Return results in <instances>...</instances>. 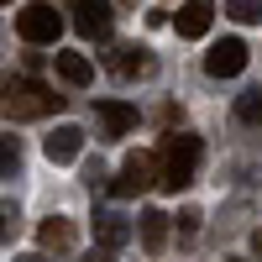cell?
Segmentation results:
<instances>
[{
  "instance_id": "cell-1",
  "label": "cell",
  "mask_w": 262,
  "mask_h": 262,
  "mask_svg": "<svg viewBox=\"0 0 262 262\" xmlns=\"http://www.w3.org/2000/svg\"><path fill=\"white\" fill-rule=\"evenodd\" d=\"M152 158H158V184L179 194V189L194 184V173H200V137H194V131H168Z\"/></svg>"
},
{
  "instance_id": "cell-2",
  "label": "cell",
  "mask_w": 262,
  "mask_h": 262,
  "mask_svg": "<svg viewBox=\"0 0 262 262\" xmlns=\"http://www.w3.org/2000/svg\"><path fill=\"white\" fill-rule=\"evenodd\" d=\"M0 111L11 121H37V116H53L63 111V95H53L42 79H6V90H0Z\"/></svg>"
},
{
  "instance_id": "cell-3",
  "label": "cell",
  "mask_w": 262,
  "mask_h": 262,
  "mask_svg": "<svg viewBox=\"0 0 262 262\" xmlns=\"http://www.w3.org/2000/svg\"><path fill=\"white\" fill-rule=\"evenodd\" d=\"M152 184H158V158H152V152H131L121 163V179L105 184V189H111L116 200H131V194H147Z\"/></svg>"
},
{
  "instance_id": "cell-4",
  "label": "cell",
  "mask_w": 262,
  "mask_h": 262,
  "mask_svg": "<svg viewBox=\"0 0 262 262\" xmlns=\"http://www.w3.org/2000/svg\"><path fill=\"white\" fill-rule=\"evenodd\" d=\"M16 32L32 42V48H53V42L63 37V16L53 11V6H21V16H16Z\"/></svg>"
},
{
  "instance_id": "cell-5",
  "label": "cell",
  "mask_w": 262,
  "mask_h": 262,
  "mask_svg": "<svg viewBox=\"0 0 262 262\" xmlns=\"http://www.w3.org/2000/svg\"><path fill=\"white\" fill-rule=\"evenodd\" d=\"M242 69H247V42H242V37H221V42L205 53V74H210V79H236Z\"/></svg>"
},
{
  "instance_id": "cell-6",
  "label": "cell",
  "mask_w": 262,
  "mask_h": 262,
  "mask_svg": "<svg viewBox=\"0 0 262 262\" xmlns=\"http://www.w3.org/2000/svg\"><path fill=\"white\" fill-rule=\"evenodd\" d=\"M69 11H74V32H79V37H90V42H105V37H111V21H116L111 6L84 0V6H69Z\"/></svg>"
},
{
  "instance_id": "cell-7",
  "label": "cell",
  "mask_w": 262,
  "mask_h": 262,
  "mask_svg": "<svg viewBox=\"0 0 262 262\" xmlns=\"http://www.w3.org/2000/svg\"><path fill=\"white\" fill-rule=\"evenodd\" d=\"M37 247H42V252H53V257L74 252V226L63 221V215H48V221L37 226Z\"/></svg>"
},
{
  "instance_id": "cell-8",
  "label": "cell",
  "mask_w": 262,
  "mask_h": 262,
  "mask_svg": "<svg viewBox=\"0 0 262 262\" xmlns=\"http://www.w3.org/2000/svg\"><path fill=\"white\" fill-rule=\"evenodd\" d=\"M210 21H215V6H210V0H189V6H179L173 27H179V37H205Z\"/></svg>"
},
{
  "instance_id": "cell-9",
  "label": "cell",
  "mask_w": 262,
  "mask_h": 262,
  "mask_svg": "<svg viewBox=\"0 0 262 262\" xmlns=\"http://www.w3.org/2000/svg\"><path fill=\"white\" fill-rule=\"evenodd\" d=\"M95 116L105 121V131H111V137H126V131L137 126V105H126V100H100Z\"/></svg>"
},
{
  "instance_id": "cell-10",
  "label": "cell",
  "mask_w": 262,
  "mask_h": 262,
  "mask_svg": "<svg viewBox=\"0 0 262 262\" xmlns=\"http://www.w3.org/2000/svg\"><path fill=\"white\" fill-rule=\"evenodd\" d=\"M95 242H100L105 252H116V247H126V242H131V226H126V215H116V210H105V215H95Z\"/></svg>"
},
{
  "instance_id": "cell-11",
  "label": "cell",
  "mask_w": 262,
  "mask_h": 262,
  "mask_svg": "<svg viewBox=\"0 0 262 262\" xmlns=\"http://www.w3.org/2000/svg\"><path fill=\"white\" fill-rule=\"evenodd\" d=\"M42 147H48V158H53V163H74V158H79V147H84V131H79V126H53V137L42 142Z\"/></svg>"
},
{
  "instance_id": "cell-12",
  "label": "cell",
  "mask_w": 262,
  "mask_h": 262,
  "mask_svg": "<svg viewBox=\"0 0 262 262\" xmlns=\"http://www.w3.org/2000/svg\"><path fill=\"white\" fill-rule=\"evenodd\" d=\"M137 226H142V247L147 252H163V242H168V215L163 210H142Z\"/></svg>"
},
{
  "instance_id": "cell-13",
  "label": "cell",
  "mask_w": 262,
  "mask_h": 262,
  "mask_svg": "<svg viewBox=\"0 0 262 262\" xmlns=\"http://www.w3.org/2000/svg\"><path fill=\"white\" fill-rule=\"evenodd\" d=\"M111 69H116L121 79H131V74H147V53L137 48V42H121V48L111 53Z\"/></svg>"
},
{
  "instance_id": "cell-14",
  "label": "cell",
  "mask_w": 262,
  "mask_h": 262,
  "mask_svg": "<svg viewBox=\"0 0 262 262\" xmlns=\"http://www.w3.org/2000/svg\"><path fill=\"white\" fill-rule=\"evenodd\" d=\"M58 74H63V84H90L95 79V63L84 53H58Z\"/></svg>"
},
{
  "instance_id": "cell-15",
  "label": "cell",
  "mask_w": 262,
  "mask_h": 262,
  "mask_svg": "<svg viewBox=\"0 0 262 262\" xmlns=\"http://www.w3.org/2000/svg\"><path fill=\"white\" fill-rule=\"evenodd\" d=\"M226 16H231V21H242V27H257V21H262V0H231Z\"/></svg>"
},
{
  "instance_id": "cell-16",
  "label": "cell",
  "mask_w": 262,
  "mask_h": 262,
  "mask_svg": "<svg viewBox=\"0 0 262 262\" xmlns=\"http://www.w3.org/2000/svg\"><path fill=\"white\" fill-rule=\"evenodd\" d=\"M236 116H242L247 126H262V90H247L242 100H236Z\"/></svg>"
},
{
  "instance_id": "cell-17",
  "label": "cell",
  "mask_w": 262,
  "mask_h": 262,
  "mask_svg": "<svg viewBox=\"0 0 262 262\" xmlns=\"http://www.w3.org/2000/svg\"><path fill=\"white\" fill-rule=\"evenodd\" d=\"M16 168H21V142L16 137H0V179H11Z\"/></svg>"
},
{
  "instance_id": "cell-18",
  "label": "cell",
  "mask_w": 262,
  "mask_h": 262,
  "mask_svg": "<svg viewBox=\"0 0 262 262\" xmlns=\"http://www.w3.org/2000/svg\"><path fill=\"white\" fill-rule=\"evenodd\" d=\"M16 221H21L16 205H11V200H0V242H11V236H16Z\"/></svg>"
},
{
  "instance_id": "cell-19",
  "label": "cell",
  "mask_w": 262,
  "mask_h": 262,
  "mask_svg": "<svg viewBox=\"0 0 262 262\" xmlns=\"http://www.w3.org/2000/svg\"><path fill=\"white\" fill-rule=\"evenodd\" d=\"M179 231H184V236L200 231V210H179Z\"/></svg>"
},
{
  "instance_id": "cell-20",
  "label": "cell",
  "mask_w": 262,
  "mask_h": 262,
  "mask_svg": "<svg viewBox=\"0 0 262 262\" xmlns=\"http://www.w3.org/2000/svg\"><path fill=\"white\" fill-rule=\"evenodd\" d=\"M84 184H90V189H105V163H90V168H84Z\"/></svg>"
},
{
  "instance_id": "cell-21",
  "label": "cell",
  "mask_w": 262,
  "mask_h": 262,
  "mask_svg": "<svg viewBox=\"0 0 262 262\" xmlns=\"http://www.w3.org/2000/svg\"><path fill=\"white\" fill-rule=\"evenodd\" d=\"M16 262H48V257H42V252H21Z\"/></svg>"
}]
</instances>
